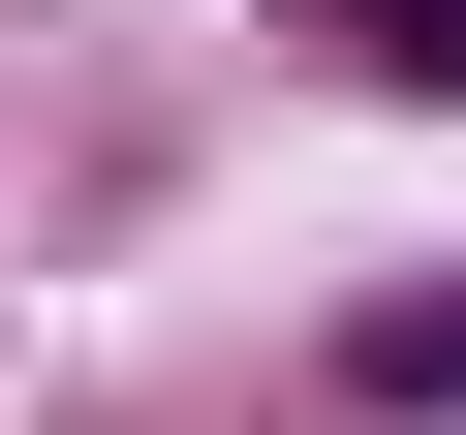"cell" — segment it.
<instances>
[{"mask_svg": "<svg viewBox=\"0 0 466 435\" xmlns=\"http://www.w3.org/2000/svg\"><path fill=\"white\" fill-rule=\"evenodd\" d=\"M311 32H342L373 94H466V0H311Z\"/></svg>", "mask_w": 466, "mask_h": 435, "instance_id": "cell-1", "label": "cell"}, {"mask_svg": "<svg viewBox=\"0 0 466 435\" xmlns=\"http://www.w3.org/2000/svg\"><path fill=\"white\" fill-rule=\"evenodd\" d=\"M342 373H373V404H466V280H435V311H373Z\"/></svg>", "mask_w": 466, "mask_h": 435, "instance_id": "cell-2", "label": "cell"}]
</instances>
